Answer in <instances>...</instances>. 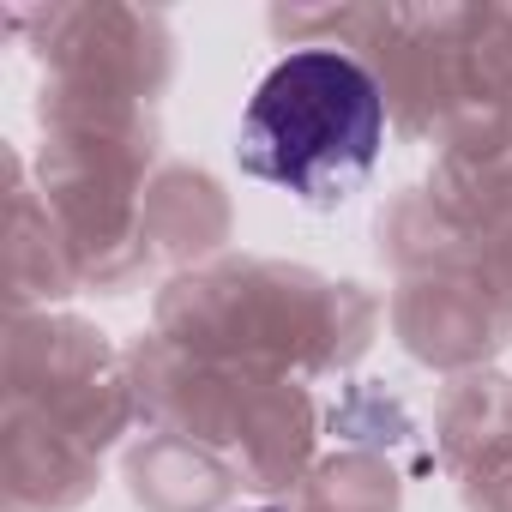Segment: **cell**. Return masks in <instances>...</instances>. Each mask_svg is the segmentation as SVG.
Returning <instances> with one entry per match:
<instances>
[{
    "label": "cell",
    "mask_w": 512,
    "mask_h": 512,
    "mask_svg": "<svg viewBox=\"0 0 512 512\" xmlns=\"http://www.w3.org/2000/svg\"><path fill=\"white\" fill-rule=\"evenodd\" d=\"M380 145H386V103L374 73L338 49H302L278 61L260 79V91L247 97L235 163L253 181L284 187L314 211H332L368 181Z\"/></svg>",
    "instance_id": "cell-1"
}]
</instances>
